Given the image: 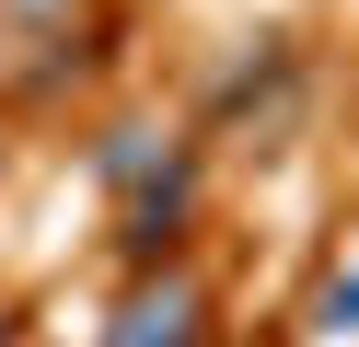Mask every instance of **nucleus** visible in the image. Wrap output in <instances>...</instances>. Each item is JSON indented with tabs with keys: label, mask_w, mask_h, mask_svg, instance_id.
Returning <instances> with one entry per match:
<instances>
[{
	"label": "nucleus",
	"mask_w": 359,
	"mask_h": 347,
	"mask_svg": "<svg viewBox=\"0 0 359 347\" xmlns=\"http://www.w3.org/2000/svg\"><path fill=\"white\" fill-rule=\"evenodd\" d=\"M0 12H70V0H0Z\"/></svg>",
	"instance_id": "obj_3"
},
{
	"label": "nucleus",
	"mask_w": 359,
	"mask_h": 347,
	"mask_svg": "<svg viewBox=\"0 0 359 347\" xmlns=\"http://www.w3.org/2000/svg\"><path fill=\"white\" fill-rule=\"evenodd\" d=\"M325 324H359V278H336V290H325Z\"/></svg>",
	"instance_id": "obj_2"
},
{
	"label": "nucleus",
	"mask_w": 359,
	"mask_h": 347,
	"mask_svg": "<svg viewBox=\"0 0 359 347\" xmlns=\"http://www.w3.org/2000/svg\"><path fill=\"white\" fill-rule=\"evenodd\" d=\"M104 347H197V290H186V278L140 290V301L116 313V336H104Z\"/></svg>",
	"instance_id": "obj_1"
}]
</instances>
